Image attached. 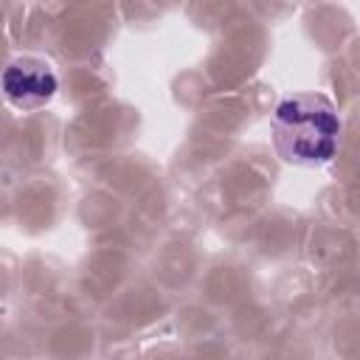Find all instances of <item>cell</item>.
Returning <instances> with one entry per match:
<instances>
[{
  "mask_svg": "<svg viewBox=\"0 0 360 360\" xmlns=\"http://www.w3.org/2000/svg\"><path fill=\"white\" fill-rule=\"evenodd\" d=\"M273 141L292 166H323L340 143L338 107L321 93L287 96L273 112Z\"/></svg>",
  "mask_w": 360,
  "mask_h": 360,
  "instance_id": "6da1fadb",
  "label": "cell"
},
{
  "mask_svg": "<svg viewBox=\"0 0 360 360\" xmlns=\"http://www.w3.org/2000/svg\"><path fill=\"white\" fill-rule=\"evenodd\" d=\"M3 93L17 110H39L53 98L56 76L48 62L22 56L8 62V68L3 70Z\"/></svg>",
  "mask_w": 360,
  "mask_h": 360,
  "instance_id": "7a4b0ae2",
  "label": "cell"
}]
</instances>
